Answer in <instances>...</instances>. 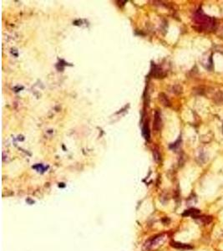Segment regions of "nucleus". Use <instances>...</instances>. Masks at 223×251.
I'll use <instances>...</instances> for the list:
<instances>
[{
  "label": "nucleus",
  "mask_w": 223,
  "mask_h": 251,
  "mask_svg": "<svg viewBox=\"0 0 223 251\" xmlns=\"http://www.w3.org/2000/svg\"><path fill=\"white\" fill-rule=\"evenodd\" d=\"M196 221L199 223L200 224H209L212 221V218L210 216H201L199 215L195 218Z\"/></svg>",
  "instance_id": "obj_4"
},
{
  "label": "nucleus",
  "mask_w": 223,
  "mask_h": 251,
  "mask_svg": "<svg viewBox=\"0 0 223 251\" xmlns=\"http://www.w3.org/2000/svg\"><path fill=\"white\" fill-rule=\"evenodd\" d=\"M196 18V20H197V22L200 24L205 26L206 28H211L213 26V24H213V19L211 17L204 14L203 13H197Z\"/></svg>",
  "instance_id": "obj_2"
},
{
  "label": "nucleus",
  "mask_w": 223,
  "mask_h": 251,
  "mask_svg": "<svg viewBox=\"0 0 223 251\" xmlns=\"http://www.w3.org/2000/svg\"><path fill=\"white\" fill-rule=\"evenodd\" d=\"M170 246L175 248V249H177V250H191L192 249L191 245L180 243V242H175V241L170 242Z\"/></svg>",
  "instance_id": "obj_3"
},
{
  "label": "nucleus",
  "mask_w": 223,
  "mask_h": 251,
  "mask_svg": "<svg viewBox=\"0 0 223 251\" xmlns=\"http://www.w3.org/2000/svg\"><path fill=\"white\" fill-rule=\"evenodd\" d=\"M199 214H200L199 209H193V208L188 209V210H187V211L183 214V215L184 216H191V217H193L194 219H195L196 217H197Z\"/></svg>",
  "instance_id": "obj_6"
},
{
  "label": "nucleus",
  "mask_w": 223,
  "mask_h": 251,
  "mask_svg": "<svg viewBox=\"0 0 223 251\" xmlns=\"http://www.w3.org/2000/svg\"><path fill=\"white\" fill-rule=\"evenodd\" d=\"M161 126V116L160 114L156 112V117H155V128L156 130H159Z\"/></svg>",
  "instance_id": "obj_7"
},
{
  "label": "nucleus",
  "mask_w": 223,
  "mask_h": 251,
  "mask_svg": "<svg viewBox=\"0 0 223 251\" xmlns=\"http://www.w3.org/2000/svg\"><path fill=\"white\" fill-rule=\"evenodd\" d=\"M160 101L162 102L165 106H169L170 105V102L168 101L167 97L165 96L164 94H161V95H160Z\"/></svg>",
  "instance_id": "obj_8"
},
{
  "label": "nucleus",
  "mask_w": 223,
  "mask_h": 251,
  "mask_svg": "<svg viewBox=\"0 0 223 251\" xmlns=\"http://www.w3.org/2000/svg\"><path fill=\"white\" fill-rule=\"evenodd\" d=\"M166 239V235L165 233L158 234L155 237H152L151 239L147 240L143 246V250L145 251H150L158 248L159 246L162 245V244Z\"/></svg>",
  "instance_id": "obj_1"
},
{
  "label": "nucleus",
  "mask_w": 223,
  "mask_h": 251,
  "mask_svg": "<svg viewBox=\"0 0 223 251\" xmlns=\"http://www.w3.org/2000/svg\"><path fill=\"white\" fill-rule=\"evenodd\" d=\"M202 65L205 66L206 69H211L212 66V58H211V54H207V56H204L202 59Z\"/></svg>",
  "instance_id": "obj_5"
}]
</instances>
